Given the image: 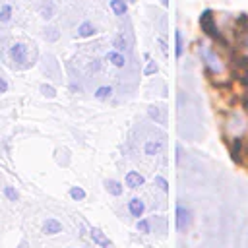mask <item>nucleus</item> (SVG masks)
Wrapping results in <instances>:
<instances>
[{
    "label": "nucleus",
    "instance_id": "f257e3e1",
    "mask_svg": "<svg viewBox=\"0 0 248 248\" xmlns=\"http://www.w3.org/2000/svg\"><path fill=\"white\" fill-rule=\"evenodd\" d=\"M198 50H200L202 62L205 64V68H207L209 74H213V76H221V74L225 72V62H223V58L217 54V50L211 48V45L202 43Z\"/></svg>",
    "mask_w": 248,
    "mask_h": 248
},
{
    "label": "nucleus",
    "instance_id": "f03ea898",
    "mask_svg": "<svg viewBox=\"0 0 248 248\" xmlns=\"http://www.w3.org/2000/svg\"><path fill=\"white\" fill-rule=\"evenodd\" d=\"M10 58L14 60V64L21 66V68H27L29 66V46L25 43H14L10 46Z\"/></svg>",
    "mask_w": 248,
    "mask_h": 248
},
{
    "label": "nucleus",
    "instance_id": "7ed1b4c3",
    "mask_svg": "<svg viewBox=\"0 0 248 248\" xmlns=\"http://www.w3.org/2000/svg\"><path fill=\"white\" fill-rule=\"evenodd\" d=\"M188 225H190V211L186 207L178 205L176 207V229L184 231V229H188Z\"/></svg>",
    "mask_w": 248,
    "mask_h": 248
},
{
    "label": "nucleus",
    "instance_id": "20e7f679",
    "mask_svg": "<svg viewBox=\"0 0 248 248\" xmlns=\"http://www.w3.org/2000/svg\"><path fill=\"white\" fill-rule=\"evenodd\" d=\"M107 60L112 64V66H116V68H124L126 66V58H124V54L120 52V50H108L107 52Z\"/></svg>",
    "mask_w": 248,
    "mask_h": 248
},
{
    "label": "nucleus",
    "instance_id": "39448f33",
    "mask_svg": "<svg viewBox=\"0 0 248 248\" xmlns=\"http://www.w3.org/2000/svg\"><path fill=\"white\" fill-rule=\"evenodd\" d=\"M95 33H97V27H95L91 21H83V23H79V27H78V37H81V39L93 37Z\"/></svg>",
    "mask_w": 248,
    "mask_h": 248
},
{
    "label": "nucleus",
    "instance_id": "423d86ee",
    "mask_svg": "<svg viewBox=\"0 0 248 248\" xmlns=\"http://www.w3.org/2000/svg\"><path fill=\"white\" fill-rule=\"evenodd\" d=\"M143 182H145L143 176H141L140 172H136V170H130V172L126 174V186H130V188H140Z\"/></svg>",
    "mask_w": 248,
    "mask_h": 248
},
{
    "label": "nucleus",
    "instance_id": "0eeeda50",
    "mask_svg": "<svg viewBox=\"0 0 248 248\" xmlns=\"http://www.w3.org/2000/svg\"><path fill=\"white\" fill-rule=\"evenodd\" d=\"M128 209H130V213H132L134 217H141V213H143L145 205H143V202H141L140 198H134V200H130V202H128Z\"/></svg>",
    "mask_w": 248,
    "mask_h": 248
},
{
    "label": "nucleus",
    "instance_id": "6e6552de",
    "mask_svg": "<svg viewBox=\"0 0 248 248\" xmlns=\"http://www.w3.org/2000/svg\"><path fill=\"white\" fill-rule=\"evenodd\" d=\"M62 231V223L56 219H46V223L43 225V232L45 234H56Z\"/></svg>",
    "mask_w": 248,
    "mask_h": 248
},
{
    "label": "nucleus",
    "instance_id": "1a4fd4ad",
    "mask_svg": "<svg viewBox=\"0 0 248 248\" xmlns=\"http://www.w3.org/2000/svg\"><path fill=\"white\" fill-rule=\"evenodd\" d=\"M91 238H93L97 244L105 246V248H110V246H112V244H110V240L105 236V232H103L101 229H91Z\"/></svg>",
    "mask_w": 248,
    "mask_h": 248
},
{
    "label": "nucleus",
    "instance_id": "9d476101",
    "mask_svg": "<svg viewBox=\"0 0 248 248\" xmlns=\"http://www.w3.org/2000/svg\"><path fill=\"white\" fill-rule=\"evenodd\" d=\"M110 10L114 16H124L128 12V2L126 0H110Z\"/></svg>",
    "mask_w": 248,
    "mask_h": 248
},
{
    "label": "nucleus",
    "instance_id": "9b49d317",
    "mask_svg": "<svg viewBox=\"0 0 248 248\" xmlns=\"http://www.w3.org/2000/svg\"><path fill=\"white\" fill-rule=\"evenodd\" d=\"M174 56L176 58H182V54H184V39H182V31L180 29H176L174 31Z\"/></svg>",
    "mask_w": 248,
    "mask_h": 248
},
{
    "label": "nucleus",
    "instance_id": "f8f14e48",
    "mask_svg": "<svg viewBox=\"0 0 248 248\" xmlns=\"http://www.w3.org/2000/svg\"><path fill=\"white\" fill-rule=\"evenodd\" d=\"M12 16H14V8H12L10 4L0 6V23H8V21H12Z\"/></svg>",
    "mask_w": 248,
    "mask_h": 248
},
{
    "label": "nucleus",
    "instance_id": "ddd939ff",
    "mask_svg": "<svg viewBox=\"0 0 248 248\" xmlns=\"http://www.w3.org/2000/svg\"><path fill=\"white\" fill-rule=\"evenodd\" d=\"M105 186H107V190H108L112 196H120V194H122V184L116 182V180H107Z\"/></svg>",
    "mask_w": 248,
    "mask_h": 248
},
{
    "label": "nucleus",
    "instance_id": "4468645a",
    "mask_svg": "<svg viewBox=\"0 0 248 248\" xmlns=\"http://www.w3.org/2000/svg\"><path fill=\"white\" fill-rule=\"evenodd\" d=\"M112 95V87H108V85H103V87H99L97 91H95V97L99 99V101H105V99H108Z\"/></svg>",
    "mask_w": 248,
    "mask_h": 248
},
{
    "label": "nucleus",
    "instance_id": "2eb2a0df",
    "mask_svg": "<svg viewBox=\"0 0 248 248\" xmlns=\"http://www.w3.org/2000/svg\"><path fill=\"white\" fill-rule=\"evenodd\" d=\"M161 147H163L161 141H147L145 143V153L147 155H155L157 151H161Z\"/></svg>",
    "mask_w": 248,
    "mask_h": 248
},
{
    "label": "nucleus",
    "instance_id": "dca6fc26",
    "mask_svg": "<svg viewBox=\"0 0 248 248\" xmlns=\"http://www.w3.org/2000/svg\"><path fill=\"white\" fill-rule=\"evenodd\" d=\"M41 93H43L45 97H48V99H52V97L56 95V89H54L52 85H46V83H43V85H41Z\"/></svg>",
    "mask_w": 248,
    "mask_h": 248
},
{
    "label": "nucleus",
    "instance_id": "f3484780",
    "mask_svg": "<svg viewBox=\"0 0 248 248\" xmlns=\"http://www.w3.org/2000/svg\"><path fill=\"white\" fill-rule=\"evenodd\" d=\"M70 196H72L74 200H85V192H83L79 186H74V188H70Z\"/></svg>",
    "mask_w": 248,
    "mask_h": 248
},
{
    "label": "nucleus",
    "instance_id": "a211bd4d",
    "mask_svg": "<svg viewBox=\"0 0 248 248\" xmlns=\"http://www.w3.org/2000/svg\"><path fill=\"white\" fill-rule=\"evenodd\" d=\"M4 194H6V198H8V200H12V202H16V200H17V192H16L12 186H6V188H4Z\"/></svg>",
    "mask_w": 248,
    "mask_h": 248
},
{
    "label": "nucleus",
    "instance_id": "6ab92c4d",
    "mask_svg": "<svg viewBox=\"0 0 248 248\" xmlns=\"http://www.w3.org/2000/svg\"><path fill=\"white\" fill-rule=\"evenodd\" d=\"M138 229H140L141 232H145V234H147V232L151 231V229H149V221H147V219H141V221H138Z\"/></svg>",
    "mask_w": 248,
    "mask_h": 248
},
{
    "label": "nucleus",
    "instance_id": "aec40b11",
    "mask_svg": "<svg viewBox=\"0 0 248 248\" xmlns=\"http://www.w3.org/2000/svg\"><path fill=\"white\" fill-rule=\"evenodd\" d=\"M155 182L159 184V188H161L163 192H167V190H169V184H167V180H165L163 176H155Z\"/></svg>",
    "mask_w": 248,
    "mask_h": 248
},
{
    "label": "nucleus",
    "instance_id": "412c9836",
    "mask_svg": "<svg viewBox=\"0 0 248 248\" xmlns=\"http://www.w3.org/2000/svg\"><path fill=\"white\" fill-rule=\"evenodd\" d=\"M155 72H157V64H155V62H149L143 74H145V76H151V74H155Z\"/></svg>",
    "mask_w": 248,
    "mask_h": 248
},
{
    "label": "nucleus",
    "instance_id": "4be33fe9",
    "mask_svg": "<svg viewBox=\"0 0 248 248\" xmlns=\"http://www.w3.org/2000/svg\"><path fill=\"white\" fill-rule=\"evenodd\" d=\"M149 114H151L153 118H157V120H163L161 114H159V110H157V107H149Z\"/></svg>",
    "mask_w": 248,
    "mask_h": 248
},
{
    "label": "nucleus",
    "instance_id": "5701e85b",
    "mask_svg": "<svg viewBox=\"0 0 248 248\" xmlns=\"http://www.w3.org/2000/svg\"><path fill=\"white\" fill-rule=\"evenodd\" d=\"M6 91H8V81L0 76V95H2V93H6Z\"/></svg>",
    "mask_w": 248,
    "mask_h": 248
},
{
    "label": "nucleus",
    "instance_id": "b1692460",
    "mask_svg": "<svg viewBox=\"0 0 248 248\" xmlns=\"http://www.w3.org/2000/svg\"><path fill=\"white\" fill-rule=\"evenodd\" d=\"M244 48H246V54H248V31H246V35H244Z\"/></svg>",
    "mask_w": 248,
    "mask_h": 248
},
{
    "label": "nucleus",
    "instance_id": "393cba45",
    "mask_svg": "<svg viewBox=\"0 0 248 248\" xmlns=\"http://www.w3.org/2000/svg\"><path fill=\"white\" fill-rule=\"evenodd\" d=\"M17 248H29V244H27V240H21V242H19V246H17Z\"/></svg>",
    "mask_w": 248,
    "mask_h": 248
}]
</instances>
